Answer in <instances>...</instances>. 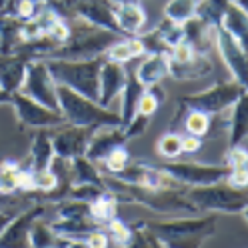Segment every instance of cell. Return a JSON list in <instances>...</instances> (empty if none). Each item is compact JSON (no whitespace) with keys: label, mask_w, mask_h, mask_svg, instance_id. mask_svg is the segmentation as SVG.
<instances>
[{"label":"cell","mask_w":248,"mask_h":248,"mask_svg":"<svg viewBox=\"0 0 248 248\" xmlns=\"http://www.w3.org/2000/svg\"><path fill=\"white\" fill-rule=\"evenodd\" d=\"M144 228L152 234L158 246H202L216 234L218 216L216 212L198 218H172V220H142Z\"/></svg>","instance_id":"obj_1"},{"label":"cell","mask_w":248,"mask_h":248,"mask_svg":"<svg viewBox=\"0 0 248 248\" xmlns=\"http://www.w3.org/2000/svg\"><path fill=\"white\" fill-rule=\"evenodd\" d=\"M70 24V36L66 42L58 44L56 48L46 56V58H94V56H104L106 48L116 40H120L122 34L112 32L100 26H94L80 18H68ZM42 58V60H46Z\"/></svg>","instance_id":"obj_2"},{"label":"cell","mask_w":248,"mask_h":248,"mask_svg":"<svg viewBox=\"0 0 248 248\" xmlns=\"http://www.w3.org/2000/svg\"><path fill=\"white\" fill-rule=\"evenodd\" d=\"M102 62L104 56L78 58V60L46 58V66H48L56 84H64L86 98L98 100V76Z\"/></svg>","instance_id":"obj_3"},{"label":"cell","mask_w":248,"mask_h":248,"mask_svg":"<svg viewBox=\"0 0 248 248\" xmlns=\"http://www.w3.org/2000/svg\"><path fill=\"white\" fill-rule=\"evenodd\" d=\"M58 110L64 116V122L74 124V126H122V118L118 112L100 106L96 100L86 98L64 84H58Z\"/></svg>","instance_id":"obj_4"},{"label":"cell","mask_w":248,"mask_h":248,"mask_svg":"<svg viewBox=\"0 0 248 248\" xmlns=\"http://www.w3.org/2000/svg\"><path fill=\"white\" fill-rule=\"evenodd\" d=\"M184 194L198 212H224L244 216L248 208L246 188H234L226 180L202 186H188Z\"/></svg>","instance_id":"obj_5"},{"label":"cell","mask_w":248,"mask_h":248,"mask_svg":"<svg viewBox=\"0 0 248 248\" xmlns=\"http://www.w3.org/2000/svg\"><path fill=\"white\" fill-rule=\"evenodd\" d=\"M246 94V86L238 84L236 80L218 82L206 90L194 92L178 98V104L184 108H194V110L206 112L208 116H220L234 104L240 96Z\"/></svg>","instance_id":"obj_6"},{"label":"cell","mask_w":248,"mask_h":248,"mask_svg":"<svg viewBox=\"0 0 248 248\" xmlns=\"http://www.w3.org/2000/svg\"><path fill=\"white\" fill-rule=\"evenodd\" d=\"M18 90L22 94L34 98L36 102L58 110V84L52 78L48 66H46V60L42 58L28 60L24 78Z\"/></svg>","instance_id":"obj_7"},{"label":"cell","mask_w":248,"mask_h":248,"mask_svg":"<svg viewBox=\"0 0 248 248\" xmlns=\"http://www.w3.org/2000/svg\"><path fill=\"white\" fill-rule=\"evenodd\" d=\"M168 172L172 178H176L180 184L186 186H202L226 180L230 174L228 164H206V162H180L176 160H166L164 164H156Z\"/></svg>","instance_id":"obj_8"},{"label":"cell","mask_w":248,"mask_h":248,"mask_svg":"<svg viewBox=\"0 0 248 248\" xmlns=\"http://www.w3.org/2000/svg\"><path fill=\"white\" fill-rule=\"evenodd\" d=\"M10 104L14 106L16 118L20 126L24 128H54L64 124V116L60 114V110H54V108L36 102L34 98L22 94L20 90L12 92Z\"/></svg>","instance_id":"obj_9"},{"label":"cell","mask_w":248,"mask_h":248,"mask_svg":"<svg viewBox=\"0 0 248 248\" xmlns=\"http://www.w3.org/2000/svg\"><path fill=\"white\" fill-rule=\"evenodd\" d=\"M92 130L94 128L74 126V124H66V122L60 124V126H54V130H50L54 154L62 158H70V160L76 156H82L86 152Z\"/></svg>","instance_id":"obj_10"},{"label":"cell","mask_w":248,"mask_h":248,"mask_svg":"<svg viewBox=\"0 0 248 248\" xmlns=\"http://www.w3.org/2000/svg\"><path fill=\"white\" fill-rule=\"evenodd\" d=\"M214 48L218 50L222 62L226 64V68L232 76V80L246 86V48L234 36H230L222 26H218L216 28Z\"/></svg>","instance_id":"obj_11"},{"label":"cell","mask_w":248,"mask_h":248,"mask_svg":"<svg viewBox=\"0 0 248 248\" xmlns=\"http://www.w3.org/2000/svg\"><path fill=\"white\" fill-rule=\"evenodd\" d=\"M128 80V72L124 64L114 60L104 58L100 66V76H98V104L104 108H110V104L120 98L124 86Z\"/></svg>","instance_id":"obj_12"},{"label":"cell","mask_w":248,"mask_h":248,"mask_svg":"<svg viewBox=\"0 0 248 248\" xmlns=\"http://www.w3.org/2000/svg\"><path fill=\"white\" fill-rule=\"evenodd\" d=\"M46 210H48L46 202H32L24 212H18L0 234V246H24L30 226L36 218L44 216Z\"/></svg>","instance_id":"obj_13"},{"label":"cell","mask_w":248,"mask_h":248,"mask_svg":"<svg viewBox=\"0 0 248 248\" xmlns=\"http://www.w3.org/2000/svg\"><path fill=\"white\" fill-rule=\"evenodd\" d=\"M126 142L128 138L124 134V126H98L92 130L84 156L90 158L92 162H100L108 152H112L114 148Z\"/></svg>","instance_id":"obj_14"},{"label":"cell","mask_w":248,"mask_h":248,"mask_svg":"<svg viewBox=\"0 0 248 248\" xmlns=\"http://www.w3.org/2000/svg\"><path fill=\"white\" fill-rule=\"evenodd\" d=\"M216 28L200 16H192L182 22V40H186L196 54H208L214 48L216 40Z\"/></svg>","instance_id":"obj_15"},{"label":"cell","mask_w":248,"mask_h":248,"mask_svg":"<svg viewBox=\"0 0 248 248\" xmlns=\"http://www.w3.org/2000/svg\"><path fill=\"white\" fill-rule=\"evenodd\" d=\"M212 68H214V62L206 54H194L192 58L184 60V62L170 60L168 76L174 80H180V82H190V80L206 78L212 72Z\"/></svg>","instance_id":"obj_16"},{"label":"cell","mask_w":248,"mask_h":248,"mask_svg":"<svg viewBox=\"0 0 248 248\" xmlns=\"http://www.w3.org/2000/svg\"><path fill=\"white\" fill-rule=\"evenodd\" d=\"M28 60L30 58H26L22 54H14V52L2 54L0 52V86L6 92H10V94L20 88Z\"/></svg>","instance_id":"obj_17"},{"label":"cell","mask_w":248,"mask_h":248,"mask_svg":"<svg viewBox=\"0 0 248 248\" xmlns=\"http://www.w3.org/2000/svg\"><path fill=\"white\" fill-rule=\"evenodd\" d=\"M228 120H224V126L228 128V148L236 146L246 140L248 134V102L246 94L240 96L234 104L228 108Z\"/></svg>","instance_id":"obj_18"},{"label":"cell","mask_w":248,"mask_h":248,"mask_svg":"<svg viewBox=\"0 0 248 248\" xmlns=\"http://www.w3.org/2000/svg\"><path fill=\"white\" fill-rule=\"evenodd\" d=\"M168 54H146V58L140 62V66L134 70V76L138 78L144 88L162 82V78L168 76Z\"/></svg>","instance_id":"obj_19"},{"label":"cell","mask_w":248,"mask_h":248,"mask_svg":"<svg viewBox=\"0 0 248 248\" xmlns=\"http://www.w3.org/2000/svg\"><path fill=\"white\" fill-rule=\"evenodd\" d=\"M114 18L118 24V30L122 34H140L146 24V12L140 6V2L136 4H120L114 6Z\"/></svg>","instance_id":"obj_20"},{"label":"cell","mask_w":248,"mask_h":248,"mask_svg":"<svg viewBox=\"0 0 248 248\" xmlns=\"http://www.w3.org/2000/svg\"><path fill=\"white\" fill-rule=\"evenodd\" d=\"M52 156H54V148H52L50 128H38V132L32 134V144H30V170L48 168Z\"/></svg>","instance_id":"obj_21"},{"label":"cell","mask_w":248,"mask_h":248,"mask_svg":"<svg viewBox=\"0 0 248 248\" xmlns=\"http://www.w3.org/2000/svg\"><path fill=\"white\" fill-rule=\"evenodd\" d=\"M220 26L226 30L230 36H234L244 48H246V34H248V14L244 8H238L236 4H228L222 18Z\"/></svg>","instance_id":"obj_22"},{"label":"cell","mask_w":248,"mask_h":248,"mask_svg":"<svg viewBox=\"0 0 248 248\" xmlns=\"http://www.w3.org/2000/svg\"><path fill=\"white\" fill-rule=\"evenodd\" d=\"M28 246L34 248H46V246H56V244H68L64 238H60L50 226V220H44L42 216L32 222L28 230V238H26Z\"/></svg>","instance_id":"obj_23"},{"label":"cell","mask_w":248,"mask_h":248,"mask_svg":"<svg viewBox=\"0 0 248 248\" xmlns=\"http://www.w3.org/2000/svg\"><path fill=\"white\" fill-rule=\"evenodd\" d=\"M144 90H146V88H144L140 82H138V78L134 76V70L128 72L126 86H124L122 94H120V98H122V110H120L118 114H120V118H122V124H126V122L136 114L138 100H140V96H142Z\"/></svg>","instance_id":"obj_24"},{"label":"cell","mask_w":248,"mask_h":248,"mask_svg":"<svg viewBox=\"0 0 248 248\" xmlns=\"http://www.w3.org/2000/svg\"><path fill=\"white\" fill-rule=\"evenodd\" d=\"M72 184H102V170L98 162H92L90 158L82 156L72 158Z\"/></svg>","instance_id":"obj_25"},{"label":"cell","mask_w":248,"mask_h":248,"mask_svg":"<svg viewBox=\"0 0 248 248\" xmlns=\"http://www.w3.org/2000/svg\"><path fill=\"white\" fill-rule=\"evenodd\" d=\"M118 206H120V202L116 200V196L110 190H106L100 198H96V200H92L90 202V218L96 220L100 226H104L106 222H110L112 218H116Z\"/></svg>","instance_id":"obj_26"},{"label":"cell","mask_w":248,"mask_h":248,"mask_svg":"<svg viewBox=\"0 0 248 248\" xmlns=\"http://www.w3.org/2000/svg\"><path fill=\"white\" fill-rule=\"evenodd\" d=\"M20 18L0 14V52L2 54H10L14 46L20 42Z\"/></svg>","instance_id":"obj_27"},{"label":"cell","mask_w":248,"mask_h":248,"mask_svg":"<svg viewBox=\"0 0 248 248\" xmlns=\"http://www.w3.org/2000/svg\"><path fill=\"white\" fill-rule=\"evenodd\" d=\"M182 108H184V106H182ZM182 128H184L186 134L204 138V136L210 134V130H212V120H210V116H208L206 112L194 110V108H184Z\"/></svg>","instance_id":"obj_28"},{"label":"cell","mask_w":248,"mask_h":248,"mask_svg":"<svg viewBox=\"0 0 248 248\" xmlns=\"http://www.w3.org/2000/svg\"><path fill=\"white\" fill-rule=\"evenodd\" d=\"M200 0H168L164 4V18H170L174 22H186L188 18L196 16Z\"/></svg>","instance_id":"obj_29"},{"label":"cell","mask_w":248,"mask_h":248,"mask_svg":"<svg viewBox=\"0 0 248 248\" xmlns=\"http://www.w3.org/2000/svg\"><path fill=\"white\" fill-rule=\"evenodd\" d=\"M164 100H166V92L160 86V82L158 84H152V86H148L142 92V96H140V100H138V106H136V112H140V114L152 118V114L158 110L160 104Z\"/></svg>","instance_id":"obj_30"},{"label":"cell","mask_w":248,"mask_h":248,"mask_svg":"<svg viewBox=\"0 0 248 248\" xmlns=\"http://www.w3.org/2000/svg\"><path fill=\"white\" fill-rule=\"evenodd\" d=\"M42 6V0H8L4 4V8L0 10V14H6V16H14L20 20H28L34 18L38 10Z\"/></svg>","instance_id":"obj_31"},{"label":"cell","mask_w":248,"mask_h":248,"mask_svg":"<svg viewBox=\"0 0 248 248\" xmlns=\"http://www.w3.org/2000/svg\"><path fill=\"white\" fill-rule=\"evenodd\" d=\"M230 2L232 0H200L196 8V16H200L212 26H220V18Z\"/></svg>","instance_id":"obj_32"},{"label":"cell","mask_w":248,"mask_h":248,"mask_svg":"<svg viewBox=\"0 0 248 248\" xmlns=\"http://www.w3.org/2000/svg\"><path fill=\"white\" fill-rule=\"evenodd\" d=\"M128 162H130V154L126 150V144H122V146L114 148L112 152H108L106 156L100 160V164L104 166L100 170H102L104 174H116L118 170H122Z\"/></svg>","instance_id":"obj_33"},{"label":"cell","mask_w":248,"mask_h":248,"mask_svg":"<svg viewBox=\"0 0 248 248\" xmlns=\"http://www.w3.org/2000/svg\"><path fill=\"white\" fill-rule=\"evenodd\" d=\"M106 234H108V240L118 244V246H130L132 240H134V232H132V226L120 222L118 218H112L110 222H106Z\"/></svg>","instance_id":"obj_34"},{"label":"cell","mask_w":248,"mask_h":248,"mask_svg":"<svg viewBox=\"0 0 248 248\" xmlns=\"http://www.w3.org/2000/svg\"><path fill=\"white\" fill-rule=\"evenodd\" d=\"M156 150L160 156H164L166 160H176L182 154V144H180V134L178 132H164L158 142H156Z\"/></svg>","instance_id":"obj_35"},{"label":"cell","mask_w":248,"mask_h":248,"mask_svg":"<svg viewBox=\"0 0 248 248\" xmlns=\"http://www.w3.org/2000/svg\"><path fill=\"white\" fill-rule=\"evenodd\" d=\"M154 30L160 34V38L166 42L168 48H172L174 44H178L182 40V24L170 20V18H162Z\"/></svg>","instance_id":"obj_36"},{"label":"cell","mask_w":248,"mask_h":248,"mask_svg":"<svg viewBox=\"0 0 248 248\" xmlns=\"http://www.w3.org/2000/svg\"><path fill=\"white\" fill-rule=\"evenodd\" d=\"M106 192L104 186L98 184H72L68 188L66 198H76V200H84V202H92V200L100 198Z\"/></svg>","instance_id":"obj_37"},{"label":"cell","mask_w":248,"mask_h":248,"mask_svg":"<svg viewBox=\"0 0 248 248\" xmlns=\"http://www.w3.org/2000/svg\"><path fill=\"white\" fill-rule=\"evenodd\" d=\"M16 164L2 162L0 164V194H14L16 190Z\"/></svg>","instance_id":"obj_38"},{"label":"cell","mask_w":248,"mask_h":248,"mask_svg":"<svg viewBox=\"0 0 248 248\" xmlns=\"http://www.w3.org/2000/svg\"><path fill=\"white\" fill-rule=\"evenodd\" d=\"M32 184L34 190L32 192H40V194H48L56 188V176L50 172L48 168L44 170H32Z\"/></svg>","instance_id":"obj_39"},{"label":"cell","mask_w":248,"mask_h":248,"mask_svg":"<svg viewBox=\"0 0 248 248\" xmlns=\"http://www.w3.org/2000/svg\"><path fill=\"white\" fill-rule=\"evenodd\" d=\"M144 44V56L146 54H168L170 48L166 46V42L160 38V34L156 30H150V32H144V34H138Z\"/></svg>","instance_id":"obj_40"},{"label":"cell","mask_w":248,"mask_h":248,"mask_svg":"<svg viewBox=\"0 0 248 248\" xmlns=\"http://www.w3.org/2000/svg\"><path fill=\"white\" fill-rule=\"evenodd\" d=\"M148 124H150V116H144L140 112H136L126 124H122L124 126V134H126V138L130 140V138H138V136H142L148 128Z\"/></svg>","instance_id":"obj_41"},{"label":"cell","mask_w":248,"mask_h":248,"mask_svg":"<svg viewBox=\"0 0 248 248\" xmlns=\"http://www.w3.org/2000/svg\"><path fill=\"white\" fill-rule=\"evenodd\" d=\"M104 58L108 60H114V62H120V64H126L128 60H132V54H130V48H128V44L126 40H116L114 44H110L106 48L104 52Z\"/></svg>","instance_id":"obj_42"},{"label":"cell","mask_w":248,"mask_h":248,"mask_svg":"<svg viewBox=\"0 0 248 248\" xmlns=\"http://www.w3.org/2000/svg\"><path fill=\"white\" fill-rule=\"evenodd\" d=\"M46 34L52 36L58 44L66 42V40H68V36H70V24H68V20L58 16V18L48 26V30H46Z\"/></svg>","instance_id":"obj_43"},{"label":"cell","mask_w":248,"mask_h":248,"mask_svg":"<svg viewBox=\"0 0 248 248\" xmlns=\"http://www.w3.org/2000/svg\"><path fill=\"white\" fill-rule=\"evenodd\" d=\"M108 234H106V230L104 226H98L94 230H90L88 234L84 236V246H90V248H104L108 246Z\"/></svg>","instance_id":"obj_44"},{"label":"cell","mask_w":248,"mask_h":248,"mask_svg":"<svg viewBox=\"0 0 248 248\" xmlns=\"http://www.w3.org/2000/svg\"><path fill=\"white\" fill-rule=\"evenodd\" d=\"M226 182L230 186H234V188H246V184H248L246 164H242V166H230V174H228Z\"/></svg>","instance_id":"obj_45"},{"label":"cell","mask_w":248,"mask_h":248,"mask_svg":"<svg viewBox=\"0 0 248 248\" xmlns=\"http://www.w3.org/2000/svg\"><path fill=\"white\" fill-rule=\"evenodd\" d=\"M246 160H248L246 146H244V142H240L236 146H230L228 148L226 162L224 164H228V166H242V164H246Z\"/></svg>","instance_id":"obj_46"},{"label":"cell","mask_w":248,"mask_h":248,"mask_svg":"<svg viewBox=\"0 0 248 248\" xmlns=\"http://www.w3.org/2000/svg\"><path fill=\"white\" fill-rule=\"evenodd\" d=\"M180 144H182V152H198L200 148H202V138L200 136H192V134H180Z\"/></svg>","instance_id":"obj_47"},{"label":"cell","mask_w":248,"mask_h":248,"mask_svg":"<svg viewBox=\"0 0 248 248\" xmlns=\"http://www.w3.org/2000/svg\"><path fill=\"white\" fill-rule=\"evenodd\" d=\"M124 40H126V44H128V48H130L132 58L144 56V44H142V40H140V36H138V34H132V36L124 38Z\"/></svg>","instance_id":"obj_48"},{"label":"cell","mask_w":248,"mask_h":248,"mask_svg":"<svg viewBox=\"0 0 248 248\" xmlns=\"http://www.w3.org/2000/svg\"><path fill=\"white\" fill-rule=\"evenodd\" d=\"M18 214L16 208H12V206H6V208H0V234L4 232V228L8 226V222L14 218V216Z\"/></svg>","instance_id":"obj_49"},{"label":"cell","mask_w":248,"mask_h":248,"mask_svg":"<svg viewBox=\"0 0 248 248\" xmlns=\"http://www.w3.org/2000/svg\"><path fill=\"white\" fill-rule=\"evenodd\" d=\"M10 92H6L2 86H0V104H10Z\"/></svg>","instance_id":"obj_50"},{"label":"cell","mask_w":248,"mask_h":248,"mask_svg":"<svg viewBox=\"0 0 248 248\" xmlns=\"http://www.w3.org/2000/svg\"><path fill=\"white\" fill-rule=\"evenodd\" d=\"M110 2L114 6H120V4H136V2H140V0H110Z\"/></svg>","instance_id":"obj_51"},{"label":"cell","mask_w":248,"mask_h":248,"mask_svg":"<svg viewBox=\"0 0 248 248\" xmlns=\"http://www.w3.org/2000/svg\"><path fill=\"white\" fill-rule=\"evenodd\" d=\"M6 2H8V0H0V10L4 8V4H6Z\"/></svg>","instance_id":"obj_52"}]
</instances>
